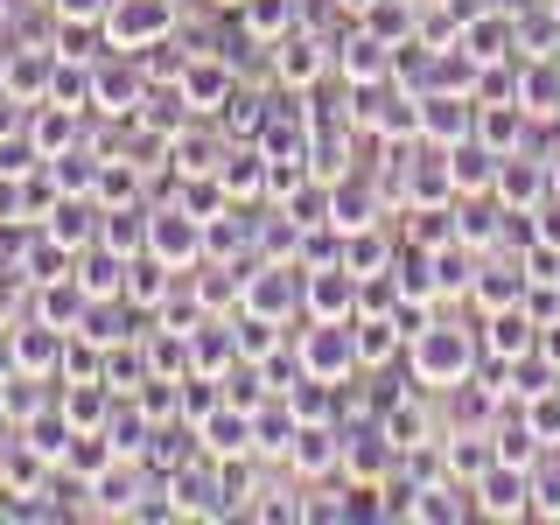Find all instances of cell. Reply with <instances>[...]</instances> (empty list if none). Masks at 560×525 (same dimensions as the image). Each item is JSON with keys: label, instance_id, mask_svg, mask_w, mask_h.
<instances>
[{"label": "cell", "instance_id": "cell-1", "mask_svg": "<svg viewBox=\"0 0 560 525\" xmlns=\"http://www.w3.org/2000/svg\"><path fill=\"white\" fill-rule=\"evenodd\" d=\"M477 358H483V337L477 329H455V323H428L407 343V372L420 393H455L463 378H477Z\"/></svg>", "mask_w": 560, "mask_h": 525}, {"label": "cell", "instance_id": "cell-2", "mask_svg": "<svg viewBox=\"0 0 560 525\" xmlns=\"http://www.w3.org/2000/svg\"><path fill=\"white\" fill-rule=\"evenodd\" d=\"M294 358H302L308 378L343 385L350 372H364V358H358V323H308L302 337H294Z\"/></svg>", "mask_w": 560, "mask_h": 525}, {"label": "cell", "instance_id": "cell-3", "mask_svg": "<svg viewBox=\"0 0 560 525\" xmlns=\"http://www.w3.org/2000/svg\"><path fill=\"white\" fill-rule=\"evenodd\" d=\"M148 253L154 259H168L175 273H197L203 267V218L189 203H168V210H148Z\"/></svg>", "mask_w": 560, "mask_h": 525}, {"label": "cell", "instance_id": "cell-4", "mask_svg": "<svg viewBox=\"0 0 560 525\" xmlns=\"http://www.w3.org/2000/svg\"><path fill=\"white\" fill-rule=\"evenodd\" d=\"M168 28H175L168 0H113V8H105V49H127V57L168 43Z\"/></svg>", "mask_w": 560, "mask_h": 525}, {"label": "cell", "instance_id": "cell-5", "mask_svg": "<svg viewBox=\"0 0 560 525\" xmlns=\"http://www.w3.org/2000/svg\"><path fill=\"white\" fill-rule=\"evenodd\" d=\"M302 288H308V267H302V259H267V267H253V273H245V294H238V308H253V315H273V323H288V315L302 308Z\"/></svg>", "mask_w": 560, "mask_h": 525}, {"label": "cell", "instance_id": "cell-6", "mask_svg": "<svg viewBox=\"0 0 560 525\" xmlns=\"http://www.w3.org/2000/svg\"><path fill=\"white\" fill-rule=\"evenodd\" d=\"M364 308V280L343 267V259H329V267H308V288H302V315L308 323H358Z\"/></svg>", "mask_w": 560, "mask_h": 525}, {"label": "cell", "instance_id": "cell-7", "mask_svg": "<svg viewBox=\"0 0 560 525\" xmlns=\"http://www.w3.org/2000/svg\"><path fill=\"white\" fill-rule=\"evenodd\" d=\"M469 133H477V98L448 92V84H428L420 92V140L428 148H463Z\"/></svg>", "mask_w": 560, "mask_h": 525}, {"label": "cell", "instance_id": "cell-8", "mask_svg": "<svg viewBox=\"0 0 560 525\" xmlns=\"http://www.w3.org/2000/svg\"><path fill=\"white\" fill-rule=\"evenodd\" d=\"M469 498H477L483 518H533V469L525 463H490L477 483H469Z\"/></svg>", "mask_w": 560, "mask_h": 525}, {"label": "cell", "instance_id": "cell-9", "mask_svg": "<svg viewBox=\"0 0 560 525\" xmlns=\"http://www.w3.org/2000/svg\"><path fill=\"white\" fill-rule=\"evenodd\" d=\"M63 343H70V329L43 323V315H28V323H14V329H8L14 372H28V378H49V385L63 378Z\"/></svg>", "mask_w": 560, "mask_h": 525}, {"label": "cell", "instance_id": "cell-10", "mask_svg": "<svg viewBox=\"0 0 560 525\" xmlns=\"http://www.w3.org/2000/svg\"><path fill=\"white\" fill-rule=\"evenodd\" d=\"M273 49V78L288 84V92H308V84H323L329 70H337V57H329V43L323 35H302V28H288L280 43H267Z\"/></svg>", "mask_w": 560, "mask_h": 525}, {"label": "cell", "instance_id": "cell-11", "mask_svg": "<svg viewBox=\"0 0 560 525\" xmlns=\"http://www.w3.org/2000/svg\"><path fill=\"white\" fill-rule=\"evenodd\" d=\"M490 197L512 210V218H533V210L553 197V168L533 162V154H504V162H498V189H490Z\"/></svg>", "mask_w": 560, "mask_h": 525}, {"label": "cell", "instance_id": "cell-12", "mask_svg": "<svg viewBox=\"0 0 560 525\" xmlns=\"http://www.w3.org/2000/svg\"><path fill=\"white\" fill-rule=\"evenodd\" d=\"M197 442H203V455L210 463H238V455H259V442H253V407H210L203 420H197Z\"/></svg>", "mask_w": 560, "mask_h": 525}, {"label": "cell", "instance_id": "cell-13", "mask_svg": "<svg viewBox=\"0 0 560 525\" xmlns=\"http://www.w3.org/2000/svg\"><path fill=\"white\" fill-rule=\"evenodd\" d=\"M337 78L350 84V92H358V84H385V78H393V43L358 22L343 35V49H337Z\"/></svg>", "mask_w": 560, "mask_h": 525}, {"label": "cell", "instance_id": "cell-14", "mask_svg": "<svg viewBox=\"0 0 560 525\" xmlns=\"http://www.w3.org/2000/svg\"><path fill=\"white\" fill-rule=\"evenodd\" d=\"M525 288H533V273H525V253L518 259H477V280H469V302H477L483 315L490 308H512V302H525Z\"/></svg>", "mask_w": 560, "mask_h": 525}, {"label": "cell", "instance_id": "cell-15", "mask_svg": "<svg viewBox=\"0 0 560 525\" xmlns=\"http://www.w3.org/2000/svg\"><path fill=\"white\" fill-rule=\"evenodd\" d=\"M119 63H92V113H140V98H148V78L127 63V49H113Z\"/></svg>", "mask_w": 560, "mask_h": 525}, {"label": "cell", "instance_id": "cell-16", "mask_svg": "<svg viewBox=\"0 0 560 525\" xmlns=\"http://www.w3.org/2000/svg\"><path fill=\"white\" fill-rule=\"evenodd\" d=\"M533 343H539V323H533V308H525V302L483 315V358H490V364H512V358H525Z\"/></svg>", "mask_w": 560, "mask_h": 525}, {"label": "cell", "instance_id": "cell-17", "mask_svg": "<svg viewBox=\"0 0 560 525\" xmlns=\"http://www.w3.org/2000/svg\"><path fill=\"white\" fill-rule=\"evenodd\" d=\"M175 92L189 98V113H218V105H232V70H224V57H189L183 70H175Z\"/></svg>", "mask_w": 560, "mask_h": 525}, {"label": "cell", "instance_id": "cell-18", "mask_svg": "<svg viewBox=\"0 0 560 525\" xmlns=\"http://www.w3.org/2000/svg\"><path fill=\"white\" fill-rule=\"evenodd\" d=\"M399 469V448L393 434L372 428V434H343V483H385Z\"/></svg>", "mask_w": 560, "mask_h": 525}, {"label": "cell", "instance_id": "cell-19", "mask_svg": "<svg viewBox=\"0 0 560 525\" xmlns=\"http://www.w3.org/2000/svg\"><path fill=\"white\" fill-rule=\"evenodd\" d=\"M267 148H224V162H218V183H224V203H253V197H267Z\"/></svg>", "mask_w": 560, "mask_h": 525}, {"label": "cell", "instance_id": "cell-20", "mask_svg": "<svg viewBox=\"0 0 560 525\" xmlns=\"http://www.w3.org/2000/svg\"><path fill=\"white\" fill-rule=\"evenodd\" d=\"M498 162H504V154H490L477 133H469L463 148H448V175H455V197H490V189H498Z\"/></svg>", "mask_w": 560, "mask_h": 525}, {"label": "cell", "instance_id": "cell-21", "mask_svg": "<svg viewBox=\"0 0 560 525\" xmlns=\"http://www.w3.org/2000/svg\"><path fill=\"white\" fill-rule=\"evenodd\" d=\"M84 308H92V294H84V280H78V273L43 280V288H35V315H43V323H57V329H78V323H84Z\"/></svg>", "mask_w": 560, "mask_h": 525}, {"label": "cell", "instance_id": "cell-22", "mask_svg": "<svg viewBox=\"0 0 560 525\" xmlns=\"http://www.w3.org/2000/svg\"><path fill=\"white\" fill-rule=\"evenodd\" d=\"M463 49L477 63L512 57V49H518V22H512V14H469V22H463Z\"/></svg>", "mask_w": 560, "mask_h": 525}, {"label": "cell", "instance_id": "cell-23", "mask_svg": "<svg viewBox=\"0 0 560 525\" xmlns=\"http://www.w3.org/2000/svg\"><path fill=\"white\" fill-rule=\"evenodd\" d=\"M399 350H407V329H399L393 308H385V315H358V358H364V372L393 364Z\"/></svg>", "mask_w": 560, "mask_h": 525}, {"label": "cell", "instance_id": "cell-24", "mask_svg": "<svg viewBox=\"0 0 560 525\" xmlns=\"http://www.w3.org/2000/svg\"><path fill=\"white\" fill-rule=\"evenodd\" d=\"M28 140H35V154H63V148H78V105H63V98H43V113L28 119Z\"/></svg>", "mask_w": 560, "mask_h": 525}, {"label": "cell", "instance_id": "cell-25", "mask_svg": "<svg viewBox=\"0 0 560 525\" xmlns=\"http://www.w3.org/2000/svg\"><path fill=\"white\" fill-rule=\"evenodd\" d=\"M378 428L393 434V448H399V455H407V448H428V442H442V434H434V413L420 407V399H393Z\"/></svg>", "mask_w": 560, "mask_h": 525}, {"label": "cell", "instance_id": "cell-26", "mask_svg": "<svg viewBox=\"0 0 560 525\" xmlns=\"http://www.w3.org/2000/svg\"><path fill=\"white\" fill-rule=\"evenodd\" d=\"M343 267L358 273V280H372L393 267V238L378 232V224H358V232H343Z\"/></svg>", "mask_w": 560, "mask_h": 525}, {"label": "cell", "instance_id": "cell-27", "mask_svg": "<svg viewBox=\"0 0 560 525\" xmlns=\"http://www.w3.org/2000/svg\"><path fill=\"white\" fill-rule=\"evenodd\" d=\"M98 154H84V148H63V154H49V183H57V197H92L98 189Z\"/></svg>", "mask_w": 560, "mask_h": 525}, {"label": "cell", "instance_id": "cell-28", "mask_svg": "<svg viewBox=\"0 0 560 525\" xmlns=\"http://www.w3.org/2000/svg\"><path fill=\"white\" fill-rule=\"evenodd\" d=\"M372 183H343V175H337V183H329V224H337V232H358V224H378L372 218Z\"/></svg>", "mask_w": 560, "mask_h": 525}, {"label": "cell", "instance_id": "cell-29", "mask_svg": "<svg viewBox=\"0 0 560 525\" xmlns=\"http://www.w3.org/2000/svg\"><path fill=\"white\" fill-rule=\"evenodd\" d=\"M238 22H245V35H253V43H280V35L294 28V0H245Z\"/></svg>", "mask_w": 560, "mask_h": 525}, {"label": "cell", "instance_id": "cell-30", "mask_svg": "<svg viewBox=\"0 0 560 525\" xmlns=\"http://www.w3.org/2000/svg\"><path fill=\"white\" fill-rule=\"evenodd\" d=\"M92 203L98 210H119V203H140V162H105L98 168V189H92Z\"/></svg>", "mask_w": 560, "mask_h": 525}, {"label": "cell", "instance_id": "cell-31", "mask_svg": "<svg viewBox=\"0 0 560 525\" xmlns=\"http://www.w3.org/2000/svg\"><path fill=\"white\" fill-rule=\"evenodd\" d=\"M232 337H238V358H245V364H267V358H273V343H280V323H273V315H253V308H238Z\"/></svg>", "mask_w": 560, "mask_h": 525}, {"label": "cell", "instance_id": "cell-32", "mask_svg": "<svg viewBox=\"0 0 560 525\" xmlns=\"http://www.w3.org/2000/svg\"><path fill=\"white\" fill-rule=\"evenodd\" d=\"M533 518H560V448L553 463H533Z\"/></svg>", "mask_w": 560, "mask_h": 525}, {"label": "cell", "instance_id": "cell-33", "mask_svg": "<svg viewBox=\"0 0 560 525\" xmlns=\"http://www.w3.org/2000/svg\"><path fill=\"white\" fill-rule=\"evenodd\" d=\"M105 8H113V0H49L57 22H105Z\"/></svg>", "mask_w": 560, "mask_h": 525}, {"label": "cell", "instance_id": "cell-34", "mask_svg": "<svg viewBox=\"0 0 560 525\" xmlns=\"http://www.w3.org/2000/svg\"><path fill=\"white\" fill-rule=\"evenodd\" d=\"M533 238H539V245H553V253H560V197H547V203L533 210Z\"/></svg>", "mask_w": 560, "mask_h": 525}, {"label": "cell", "instance_id": "cell-35", "mask_svg": "<svg viewBox=\"0 0 560 525\" xmlns=\"http://www.w3.org/2000/svg\"><path fill=\"white\" fill-rule=\"evenodd\" d=\"M547 168H553V197H560V154H553V162H547Z\"/></svg>", "mask_w": 560, "mask_h": 525}, {"label": "cell", "instance_id": "cell-36", "mask_svg": "<svg viewBox=\"0 0 560 525\" xmlns=\"http://www.w3.org/2000/svg\"><path fill=\"white\" fill-rule=\"evenodd\" d=\"M210 8H245V0H210Z\"/></svg>", "mask_w": 560, "mask_h": 525}, {"label": "cell", "instance_id": "cell-37", "mask_svg": "<svg viewBox=\"0 0 560 525\" xmlns=\"http://www.w3.org/2000/svg\"><path fill=\"white\" fill-rule=\"evenodd\" d=\"M553 28H560V0H553Z\"/></svg>", "mask_w": 560, "mask_h": 525}, {"label": "cell", "instance_id": "cell-38", "mask_svg": "<svg viewBox=\"0 0 560 525\" xmlns=\"http://www.w3.org/2000/svg\"><path fill=\"white\" fill-rule=\"evenodd\" d=\"M43 8H49V0H43Z\"/></svg>", "mask_w": 560, "mask_h": 525}]
</instances>
